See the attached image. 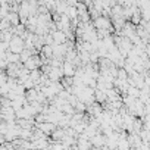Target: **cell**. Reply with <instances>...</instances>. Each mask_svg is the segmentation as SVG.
I'll use <instances>...</instances> for the list:
<instances>
[{
	"label": "cell",
	"mask_w": 150,
	"mask_h": 150,
	"mask_svg": "<svg viewBox=\"0 0 150 150\" xmlns=\"http://www.w3.org/2000/svg\"><path fill=\"white\" fill-rule=\"evenodd\" d=\"M6 143V138H5V135L3 134H0V146H3Z\"/></svg>",
	"instance_id": "7a4b0ae2"
},
{
	"label": "cell",
	"mask_w": 150,
	"mask_h": 150,
	"mask_svg": "<svg viewBox=\"0 0 150 150\" xmlns=\"http://www.w3.org/2000/svg\"><path fill=\"white\" fill-rule=\"evenodd\" d=\"M62 74H63V77H68V78H74V75H75V66L69 62H63L62 63Z\"/></svg>",
	"instance_id": "6da1fadb"
}]
</instances>
